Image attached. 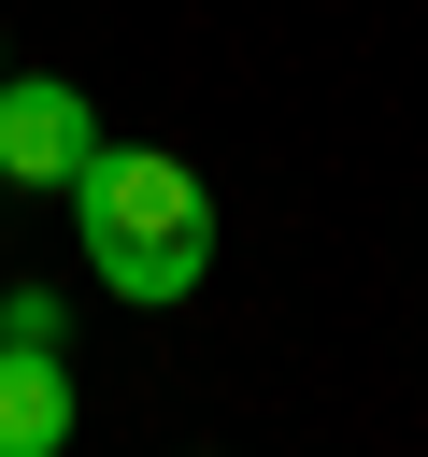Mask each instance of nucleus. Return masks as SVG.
I'll list each match as a JSON object with an SVG mask.
<instances>
[{
  "label": "nucleus",
  "instance_id": "f257e3e1",
  "mask_svg": "<svg viewBox=\"0 0 428 457\" xmlns=\"http://www.w3.org/2000/svg\"><path fill=\"white\" fill-rule=\"evenodd\" d=\"M71 200V243H86V286L128 300V314H171L214 286V186L171 157V143H86V171L57 186Z\"/></svg>",
  "mask_w": 428,
  "mask_h": 457
},
{
  "label": "nucleus",
  "instance_id": "f03ea898",
  "mask_svg": "<svg viewBox=\"0 0 428 457\" xmlns=\"http://www.w3.org/2000/svg\"><path fill=\"white\" fill-rule=\"evenodd\" d=\"M86 143H100V114L71 71H0V186H71Z\"/></svg>",
  "mask_w": 428,
  "mask_h": 457
},
{
  "label": "nucleus",
  "instance_id": "7ed1b4c3",
  "mask_svg": "<svg viewBox=\"0 0 428 457\" xmlns=\"http://www.w3.org/2000/svg\"><path fill=\"white\" fill-rule=\"evenodd\" d=\"M71 357L57 343H29V328H0V457H71Z\"/></svg>",
  "mask_w": 428,
  "mask_h": 457
},
{
  "label": "nucleus",
  "instance_id": "20e7f679",
  "mask_svg": "<svg viewBox=\"0 0 428 457\" xmlns=\"http://www.w3.org/2000/svg\"><path fill=\"white\" fill-rule=\"evenodd\" d=\"M0 71H14V57H0Z\"/></svg>",
  "mask_w": 428,
  "mask_h": 457
}]
</instances>
